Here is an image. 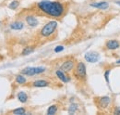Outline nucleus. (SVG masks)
<instances>
[{"label": "nucleus", "instance_id": "obj_12", "mask_svg": "<svg viewBox=\"0 0 120 115\" xmlns=\"http://www.w3.org/2000/svg\"><path fill=\"white\" fill-rule=\"evenodd\" d=\"M48 86H49V82H47L45 80H37L32 83L33 87H45Z\"/></svg>", "mask_w": 120, "mask_h": 115}, {"label": "nucleus", "instance_id": "obj_16", "mask_svg": "<svg viewBox=\"0 0 120 115\" xmlns=\"http://www.w3.org/2000/svg\"><path fill=\"white\" fill-rule=\"evenodd\" d=\"M56 112H57V106L56 105H52L47 110V114L48 115H54Z\"/></svg>", "mask_w": 120, "mask_h": 115}, {"label": "nucleus", "instance_id": "obj_22", "mask_svg": "<svg viewBox=\"0 0 120 115\" xmlns=\"http://www.w3.org/2000/svg\"><path fill=\"white\" fill-rule=\"evenodd\" d=\"M109 74H110V70H108L105 72V78L108 84H109Z\"/></svg>", "mask_w": 120, "mask_h": 115}, {"label": "nucleus", "instance_id": "obj_14", "mask_svg": "<svg viewBox=\"0 0 120 115\" xmlns=\"http://www.w3.org/2000/svg\"><path fill=\"white\" fill-rule=\"evenodd\" d=\"M18 99L19 100V102H21V103H25V102H27L28 100V96H27V94L25 93V92H19L18 93Z\"/></svg>", "mask_w": 120, "mask_h": 115}, {"label": "nucleus", "instance_id": "obj_11", "mask_svg": "<svg viewBox=\"0 0 120 115\" xmlns=\"http://www.w3.org/2000/svg\"><path fill=\"white\" fill-rule=\"evenodd\" d=\"M90 6L99 9H106L109 8V4L107 2H95V3H90Z\"/></svg>", "mask_w": 120, "mask_h": 115}, {"label": "nucleus", "instance_id": "obj_24", "mask_svg": "<svg viewBox=\"0 0 120 115\" xmlns=\"http://www.w3.org/2000/svg\"><path fill=\"white\" fill-rule=\"evenodd\" d=\"M116 4H117L118 6H120V1H117V2H116Z\"/></svg>", "mask_w": 120, "mask_h": 115}, {"label": "nucleus", "instance_id": "obj_3", "mask_svg": "<svg viewBox=\"0 0 120 115\" xmlns=\"http://www.w3.org/2000/svg\"><path fill=\"white\" fill-rule=\"evenodd\" d=\"M74 75L77 79L79 80H84L87 76V72H86V66L82 61H79L77 63L74 70Z\"/></svg>", "mask_w": 120, "mask_h": 115}, {"label": "nucleus", "instance_id": "obj_5", "mask_svg": "<svg viewBox=\"0 0 120 115\" xmlns=\"http://www.w3.org/2000/svg\"><path fill=\"white\" fill-rule=\"evenodd\" d=\"M74 67H75L74 60L73 59H68L62 63V65L60 66V70L63 71L64 72H69L74 69Z\"/></svg>", "mask_w": 120, "mask_h": 115}, {"label": "nucleus", "instance_id": "obj_13", "mask_svg": "<svg viewBox=\"0 0 120 115\" xmlns=\"http://www.w3.org/2000/svg\"><path fill=\"white\" fill-rule=\"evenodd\" d=\"M9 26H10V28L13 29V30L19 31V30H21V29H23L24 24H23V22H21V21H15V22H12Z\"/></svg>", "mask_w": 120, "mask_h": 115}, {"label": "nucleus", "instance_id": "obj_1", "mask_svg": "<svg viewBox=\"0 0 120 115\" xmlns=\"http://www.w3.org/2000/svg\"><path fill=\"white\" fill-rule=\"evenodd\" d=\"M37 8L42 13L54 18H60L65 12L64 5L58 1L42 0L37 3Z\"/></svg>", "mask_w": 120, "mask_h": 115}, {"label": "nucleus", "instance_id": "obj_15", "mask_svg": "<svg viewBox=\"0 0 120 115\" xmlns=\"http://www.w3.org/2000/svg\"><path fill=\"white\" fill-rule=\"evenodd\" d=\"M33 51H34V47H33V46H26V47H24V49L22 50L21 55H22V56H27V55L31 54Z\"/></svg>", "mask_w": 120, "mask_h": 115}, {"label": "nucleus", "instance_id": "obj_6", "mask_svg": "<svg viewBox=\"0 0 120 115\" xmlns=\"http://www.w3.org/2000/svg\"><path fill=\"white\" fill-rule=\"evenodd\" d=\"M96 104L101 109H106L111 104V98L110 97H101L98 98L96 100Z\"/></svg>", "mask_w": 120, "mask_h": 115}, {"label": "nucleus", "instance_id": "obj_9", "mask_svg": "<svg viewBox=\"0 0 120 115\" xmlns=\"http://www.w3.org/2000/svg\"><path fill=\"white\" fill-rule=\"evenodd\" d=\"M56 74L57 78L59 79L60 81H62L63 83H68V82L70 80V78H69L68 75H66V72H64L63 71H61L60 69L56 72Z\"/></svg>", "mask_w": 120, "mask_h": 115}, {"label": "nucleus", "instance_id": "obj_2", "mask_svg": "<svg viewBox=\"0 0 120 115\" xmlns=\"http://www.w3.org/2000/svg\"><path fill=\"white\" fill-rule=\"evenodd\" d=\"M57 28V21H51L49 22H47L45 26L42 28L40 34L43 37H50Z\"/></svg>", "mask_w": 120, "mask_h": 115}, {"label": "nucleus", "instance_id": "obj_17", "mask_svg": "<svg viewBox=\"0 0 120 115\" xmlns=\"http://www.w3.org/2000/svg\"><path fill=\"white\" fill-rule=\"evenodd\" d=\"M16 82L18 84H19V85H23V84H25L27 82V80L23 75H17L16 76Z\"/></svg>", "mask_w": 120, "mask_h": 115}, {"label": "nucleus", "instance_id": "obj_23", "mask_svg": "<svg viewBox=\"0 0 120 115\" xmlns=\"http://www.w3.org/2000/svg\"><path fill=\"white\" fill-rule=\"evenodd\" d=\"M114 113H115V114L120 115V107H116V108L115 109V111H114Z\"/></svg>", "mask_w": 120, "mask_h": 115}, {"label": "nucleus", "instance_id": "obj_8", "mask_svg": "<svg viewBox=\"0 0 120 115\" xmlns=\"http://www.w3.org/2000/svg\"><path fill=\"white\" fill-rule=\"evenodd\" d=\"M105 46L108 50H116L120 47V44L117 40L116 39H111L109 41H107L105 44Z\"/></svg>", "mask_w": 120, "mask_h": 115}, {"label": "nucleus", "instance_id": "obj_25", "mask_svg": "<svg viewBox=\"0 0 120 115\" xmlns=\"http://www.w3.org/2000/svg\"><path fill=\"white\" fill-rule=\"evenodd\" d=\"M0 25H1V21H0Z\"/></svg>", "mask_w": 120, "mask_h": 115}, {"label": "nucleus", "instance_id": "obj_19", "mask_svg": "<svg viewBox=\"0 0 120 115\" xmlns=\"http://www.w3.org/2000/svg\"><path fill=\"white\" fill-rule=\"evenodd\" d=\"M77 110H78V104L72 103V104H70V106H69L68 112H69L70 114H73V113H75V111H77Z\"/></svg>", "mask_w": 120, "mask_h": 115}, {"label": "nucleus", "instance_id": "obj_20", "mask_svg": "<svg viewBox=\"0 0 120 115\" xmlns=\"http://www.w3.org/2000/svg\"><path fill=\"white\" fill-rule=\"evenodd\" d=\"M19 6V1H18V0H14V1H12V2L8 5V8H9L10 9H16Z\"/></svg>", "mask_w": 120, "mask_h": 115}, {"label": "nucleus", "instance_id": "obj_18", "mask_svg": "<svg viewBox=\"0 0 120 115\" xmlns=\"http://www.w3.org/2000/svg\"><path fill=\"white\" fill-rule=\"evenodd\" d=\"M12 113L15 115H24L26 113V111L24 108H19V109H16L12 111Z\"/></svg>", "mask_w": 120, "mask_h": 115}, {"label": "nucleus", "instance_id": "obj_10", "mask_svg": "<svg viewBox=\"0 0 120 115\" xmlns=\"http://www.w3.org/2000/svg\"><path fill=\"white\" fill-rule=\"evenodd\" d=\"M26 22L28 23V25L30 26V27H35V26H37L38 23H39L38 20H37L34 16H31V15L26 17Z\"/></svg>", "mask_w": 120, "mask_h": 115}, {"label": "nucleus", "instance_id": "obj_4", "mask_svg": "<svg viewBox=\"0 0 120 115\" xmlns=\"http://www.w3.org/2000/svg\"><path fill=\"white\" fill-rule=\"evenodd\" d=\"M45 67H27L24 68L21 71V74L23 75H27V76H33L35 74H39V73H43L45 72Z\"/></svg>", "mask_w": 120, "mask_h": 115}, {"label": "nucleus", "instance_id": "obj_7", "mask_svg": "<svg viewBox=\"0 0 120 115\" xmlns=\"http://www.w3.org/2000/svg\"><path fill=\"white\" fill-rule=\"evenodd\" d=\"M84 58L86 59V61H88L90 63H95L100 59V55L97 52L90 51V52H88L85 54Z\"/></svg>", "mask_w": 120, "mask_h": 115}, {"label": "nucleus", "instance_id": "obj_21", "mask_svg": "<svg viewBox=\"0 0 120 115\" xmlns=\"http://www.w3.org/2000/svg\"><path fill=\"white\" fill-rule=\"evenodd\" d=\"M64 50V46L63 45H57L56 47H55V52L58 53V52H61Z\"/></svg>", "mask_w": 120, "mask_h": 115}]
</instances>
